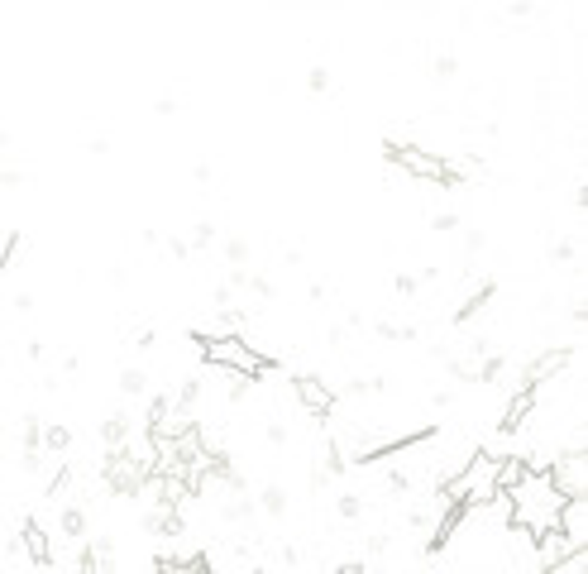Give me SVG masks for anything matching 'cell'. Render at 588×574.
Returning a JSON list of instances; mask_svg holds the SVG:
<instances>
[{"label":"cell","mask_w":588,"mask_h":574,"mask_svg":"<svg viewBox=\"0 0 588 574\" xmlns=\"http://www.w3.org/2000/svg\"><path fill=\"white\" fill-rule=\"evenodd\" d=\"M565 508V493L555 488V479H550V469H526L517 484L507 488V522H512V531H541L555 522V512Z\"/></svg>","instance_id":"1"},{"label":"cell","mask_w":588,"mask_h":574,"mask_svg":"<svg viewBox=\"0 0 588 574\" xmlns=\"http://www.w3.org/2000/svg\"><path fill=\"white\" fill-rule=\"evenodd\" d=\"M445 498H459L469 512L493 508V498H498V455H488V450L469 455V460L445 479Z\"/></svg>","instance_id":"2"},{"label":"cell","mask_w":588,"mask_h":574,"mask_svg":"<svg viewBox=\"0 0 588 574\" xmlns=\"http://www.w3.org/2000/svg\"><path fill=\"white\" fill-rule=\"evenodd\" d=\"M196 345L206 354V364L230 369V374H240V378H263L273 369V359L259 354V345H249L244 335H196Z\"/></svg>","instance_id":"3"},{"label":"cell","mask_w":588,"mask_h":574,"mask_svg":"<svg viewBox=\"0 0 588 574\" xmlns=\"http://www.w3.org/2000/svg\"><path fill=\"white\" fill-rule=\"evenodd\" d=\"M383 154H388V163H397L407 177H416V182H436V187L459 182L455 163H445L440 154H426L421 144H397V139H388V144H383Z\"/></svg>","instance_id":"4"},{"label":"cell","mask_w":588,"mask_h":574,"mask_svg":"<svg viewBox=\"0 0 588 574\" xmlns=\"http://www.w3.org/2000/svg\"><path fill=\"white\" fill-rule=\"evenodd\" d=\"M149 474H153V460H149V455L139 460L134 450H115V455L106 460V484L115 488V493H134V488L144 484Z\"/></svg>","instance_id":"5"},{"label":"cell","mask_w":588,"mask_h":574,"mask_svg":"<svg viewBox=\"0 0 588 574\" xmlns=\"http://www.w3.org/2000/svg\"><path fill=\"white\" fill-rule=\"evenodd\" d=\"M550 479H555V488H560L565 498L588 493V450L584 445H574L569 455H555V460H550Z\"/></svg>","instance_id":"6"},{"label":"cell","mask_w":588,"mask_h":574,"mask_svg":"<svg viewBox=\"0 0 588 574\" xmlns=\"http://www.w3.org/2000/svg\"><path fill=\"white\" fill-rule=\"evenodd\" d=\"M292 393H297V402H302L311 417H330L335 412V388H330L326 378H316V374L292 378Z\"/></svg>","instance_id":"7"},{"label":"cell","mask_w":588,"mask_h":574,"mask_svg":"<svg viewBox=\"0 0 588 574\" xmlns=\"http://www.w3.org/2000/svg\"><path fill=\"white\" fill-rule=\"evenodd\" d=\"M569 359H574V354H569L565 345H555V350L536 354V359H531V364L522 369V388H541V383H550V378H560L569 369Z\"/></svg>","instance_id":"8"},{"label":"cell","mask_w":588,"mask_h":574,"mask_svg":"<svg viewBox=\"0 0 588 574\" xmlns=\"http://www.w3.org/2000/svg\"><path fill=\"white\" fill-rule=\"evenodd\" d=\"M555 527L565 531L569 541H588V493L565 498V508L555 512Z\"/></svg>","instance_id":"9"},{"label":"cell","mask_w":588,"mask_h":574,"mask_svg":"<svg viewBox=\"0 0 588 574\" xmlns=\"http://www.w3.org/2000/svg\"><path fill=\"white\" fill-rule=\"evenodd\" d=\"M531 412H536V388H517V398L507 402V412H502V431H507V436L522 431Z\"/></svg>","instance_id":"10"},{"label":"cell","mask_w":588,"mask_h":574,"mask_svg":"<svg viewBox=\"0 0 588 574\" xmlns=\"http://www.w3.org/2000/svg\"><path fill=\"white\" fill-rule=\"evenodd\" d=\"M20 541H24V551H29L34 565H53V546H48V531L39 527V522H24Z\"/></svg>","instance_id":"11"},{"label":"cell","mask_w":588,"mask_h":574,"mask_svg":"<svg viewBox=\"0 0 588 574\" xmlns=\"http://www.w3.org/2000/svg\"><path fill=\"white\" fill-rule=\"evenodd\" d=\"M526 469H531V460H526V455H498V493H507V488L517 484Z\"/></svg>","instance_id":"12"},{"label":"cell","mask_w":588,"mask_h":574,"mask_svg":"<svg viewBox=\"0 0 588 574\" xmlns=\"http://www.w3.org/2000/svg\"><path fill=\"white\" fill-rule=\"evenodd\" d=\"M584 570H588V546H574V551H569L550 574H584Z\"/></svg>","instance_id":"13"},{"label":"cell","mask_w":588,"mask_h":574,"mask_svg":"<svg viewBox=\"0 0 588 574\" xmlns=\"http://www.w3.org/2000/svg\"><path fill=\"white\" fill-rule=\"evenodd\" d=\"M48 450L58 455V450H67V431L63 426H48Z\"/></svg>","instance_id":"14"},{"label":"cell","mask_w":588,"mask_h":574,"mask_svg":"<svg viewBox=\"0 0 588 574\" xmlns=\"http://www.w3.org/2000/svg\"><path fill=\"white\" fill-rule=\"evenodd\" d=\"M63 531H72V536H82V512H63Z\"/></svg>","instance_id":"15"}]
</instances>
